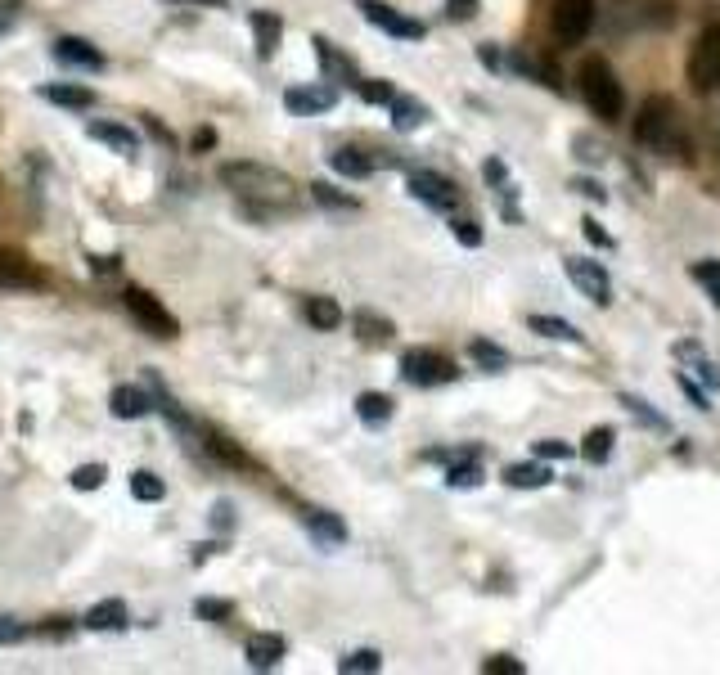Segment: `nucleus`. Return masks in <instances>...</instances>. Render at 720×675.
<instances>
[{
    "label": "nucleus",
    "mask_w": 720,
    "mask_h": 675,
    "mask_svg": "<svg viewBox=\"0 0 720 675\" xmlns=\"http://www.w3.org/2000/svg\"><path fill=\"white\" fill-rule=\"evenodd\" d=\"M306 320H311L315 329H338V324H342V306L333 302V297H311V302H306Z\"/></svg>",
    "instance_id": "a878e982"
},
{
    "label": "nucleus",
    "mask_w": 720,
    "mask_h": 675,
    "mask_svg": "<svg viewBox=\"0 0 720 675\" xmlns=\"http://www.w3.org/2000/svg\"><path fill=\"white\" fill-rule=\"evenodd\" d=\"M576 86H581V99L590 104L594 117H603V122H617L621 117L626 95H621V81H617V72H612V63L603 59V54L581 59V68H576Z\"/></svg>",
    "instance_id": "7ed1b4c3"
},
{
    "label": "nucleus",
    "mask_w": 720,
    "mask_h": 675,
    "mask_svg": "<svg viewBox=\"0 0 720 675\" xmlns=\"http://www.w3.org/2000/svg\"><path fill=\"white\" fill-rule=\"evenodd\" d=\"M329 162H333V171H338V176H347V180H365V176H374V158H365L360 149H338Z\"/></svg>",
    "instance_id": "4be33fe9"
},
{
    "label": "nucleus",
    "mask_w": 720,
    "mask_h": 675,
    "mask_svg": "<svg viewBox=\"0 0 720 675\" xmlns=\"http://www.w3.org/2000/svg\"><path fill=\"white\" fill-rule=\"evenodd\" d=\"M252 41H257L261 59H270V54L279 50V41H284V23H279V14L257 9V14H252Z\"/></svg>",
    "instance_id": "ddd939ff"
},
{
    "label": "nucleus",
    "mask_w": 720,
    "mask_h": 675,
    "mask_svg": "<svg viewBox=\"0 0 720 675\" xmlns=\"http://www.w3.org/2000/svg\"><path fill=\"white\" fill-rule=\"evenodd\" d=\"M356 414L369 423V428H378V423L392 419V396H383V392H360V396H356Z\"/></svg>",
    "instance_id": "5701e85b"
},
{
    "label": "nucleus",
    "mask_w": 720,
    "mask_h": 675,
    "mask_svg": "<svg viewBox=\"0 0 720 675\" xmlns=\"http://www.w3.org/2000/svg\"><path fill=\"white\" fill-rule=\"evenodd\" d=\"M482 671H486V675H522L527 666H522L518 657H486Z\"/></svg>",
    "instance_id": "4c0bfd02"
},
{
    "label": "nucleus",
    "mask_w": 720,
    "mask_h": 675,
    "mask_svg": "<svg viewBox=\"0 0 720 675\" xmlns=\"http://www.w3.org/2000/svg\"><path fill=\"white\" fill-rule=\"evenodd\" d=\"M581 230H585V239H590L594 248H612V234L603 230V225L594 221V216H585V221H581Z\"/></svg>",
    "instance_id": "79ce46f5"
},
{
    "label": "nucleus",
    "mask_w": 720,
    "mask_h": 675,
    "mask_svg": "<svg viewBox=\"0 0 720 675\" xmlns=\"http://www.w3.org/2000/svg\"><path fill=\"white\" fill-rule=\"evenodd\" d=\"M131 495L135 500H144V504H158L162 495H167V486H162L153 473H131Z\"/></svg>",
    "instance_id": "c756f323"
},
{
    "label": "nucleus",
    "mask_w": 720,
    "mask_h": 675,
    "mask_svg": "<svg viewBox=\"0 0 720 675\" xmlns=\"http://www.w3.org/2000/svg\"><path fill=\"white\" fill-rule=\"evenodd\" d=\"M576 194H585L590 203H608V194H603V185H594V180H572Z\"/></svg>",
    "instance_id": "37998d69"
},
{
    "label": "nucleus",
    "mask_w": 720,
    "mask_h": 675,
    "mask_svg": "<svg viewBox=\"0 0 720 675\" xmlns=\"http://www.w3.org/2000/svg\"><path fill=\"white\" fill-rule=\"evenodd\" d=\"M86 626L90 630H122L126 626V603L122 599H104L86 612Z\"/></svg>",
    "instance_id": "aec40b11"
},
{
    "label": "nucleus",
    "mask_w": 720,
    "mask_h": 675,
    "mask_svg": "<svg viewBox=\"0 0 720 675\" xmlns=\"http://www.w3.org/2000/svg\"><path fill=\"white\" fill-rule=\"evenodd\" d=\"M311 198H315V203H324V207H347V212H351V207H360L351 194H338V189L324 185V180H311Z\"/></svg>",
    "instance_id": "473e14b6"
},
{
    "label": "nucleus",
    "mask_w": 720,
    "mask_h": 675,
    "mask_svg": "<svg viewBox=\"0 0 720 675\" xmlns=\"http://www.w3.org/2000/svg\"><path fill=\"white\" fill-rule=\"evenodd\" d=\"M86 135H90V140H99V144H108V149L122 153V158H131V153L140 149V140H135L126 126H113V122H90Z\"/></svg>",
    "instance_id": "dca6fc26"
},
{
    "label": "nucleus",
    "mask_w": 720,
    "mask_h": 675,
    "mask_svg": "<svg viewBox=\"0 0 720 675\" xmlns=\"http://www.w3.org/2000/svg\"><path fill=\"white\" fill-rule=\"evenodd\" d=\"M689 86L698 95H711L720 86V23H707L689 50Z\"/></svg>",
    "instance_id": "20e7f679"
},
{
    "label": "nucleus",
    "mask_w": 720,
    "mask_h": 675,
    "mask_svg": "<svg viewBox=\"0 0 720 675\" xmlns=\"http://www.w3.org/2000/svg\"><path fill=\"white\" fill-rule=\"evenodd\" d=\"M549 23H554L558 45H581L594 27V0H554Z\"/></svg>",
    "instance_id": "0eeeda50"
},
{
    "label": "nucleus",
    "mask_w": 720,
    "mask_h": 675,
    "mask_svg": "<svg viewBox=\"0 0 720 675\" xmlns=\"http://www.w3.org/2000/svg\"><path fill=\"white\" fill-rule=\"evenodd\" d=\"M527 329L540 333V338H554V342H581V329L567 324V320H558V315H531Z\"/></svg>",
    "instance_id": "412c9836"
},
{
    "label": "nucleus",
    "mask_w": 720,
    "mask_h": 675,
    "mask_svg": "<svg viewBox=\"0 0 720 675\" xmlns=\"http://www.w3.org/2000/svg\"><path fill=\"white\" fill-rule=\"evenodd\" d=\"M284 662V639L279 635H252L248 639V666L252 671H275Z\"/></svg>",
    "instance_id": "4468645a"
},
{
    "label": "nucleus",
    "mask_w": 720,
    "mask_h": 675,
    "mask_svg": "<svg viewBox=\"0 0 720 675\" xmlns=\"http://www.w3.org/2000/svg\"><path fill=\"white\" fill-rule=\"evenodd\" d=\"M41 95L50 99V104H63V108H90L95 104V95H90L86 86H63V81L59 86H41Z\"/></svg>",
    "instance_id": "bb28decb"
},
{
    "label": "nucleus",
    "mask_w": 720,
    "mask_h": 675,
    "mask_svg": "<svg viewBox=\"0 0 720 675\" xmlns=\"http://www.w3.org/2000/svg\"><path fill=\"white\" fill-rule=\"evenodd\" d=\"M360 14H365L374 27H383L387 36H396V41H423V23H419V18L396 14V9L383 5V0H360Z\"/></svg>",
    "instance_id": "1a4fd4ad"
},
{
    "label": "nucleus",
    "mask_w": 720,
    "mask_h": 675,
    "mask_svg": "<svg viewBox=\"0 0 720 675\" xmlns=\"http://www.w3.org/2000/svg\"><path fill=\"white\" fill-rule=\"evenodd\" d=\"M392 126L396 131H419L423 122H428V108L419 104V99H410V95H392Z\"/></svg>",
    "instance_id": "f3484780"
},
{
    "label": "nucleus",
    "mask_w": 720,
    "mask_h": 675,
    "mask_svg": "<svg viewBox=\"0 0 720 675\" xmlns=\"http://www.w3.org/2000/svg\"><path fill=\"white\" fill-rule=\"evenodd\" d=\"M563 270H567V279H572V284L581 288V293L590 297L594 306H608V302H612V279H608V270H603L599 261H590V257H567Z\"/></svg>",
    "instance_id": "6e6552de"
},
{
    "label": "nucleus",
    "mask_w": 720,
    "mask_h": 675,
    "mask_svg": "<svg viewBox=\"0 0 720 675\" xmlns=\"http://www.w3.org/2000/svg\"><path fill=\"white\" fill-rule=\"evenodd\" d=\"M621 405H626L630 414H635L639 423H648V428H657V432H671V423H666V414H657L653 405H644L639 396H621Z\"/></svg>",
    "instance_id": "7c9ffc66"
},
{
    "label": "nucleus",
    "mask_w": 720,
    "mask_h": 675,
    "mask_svg": "<svg viewBox=\"0 0 720 675\" xmlns=\"http://www.w3.org/2000/svg\"><path fill=\"white\" fill-rule=\"evenodd\" d=\"M338 671L342 675H374V671H383V657H378L374 648H356V653L338 657Z\"/></svg>",
    "instance_id": "cd10ccee"
},
{
    "label": "nucleus",
    "mask_w": 720,
    "mask_h": 675,
    "mask_svg": "<svg viewBox=\"0 0 720 675\" xmlns=\"http://www.w3.org/2000/svg\"><path fill=\"white\" fill-rule=\"evenodd\" d=\"M104 464H81L77 473H72V486H77V491H99V486H104Z\"/></svg>",
    "instance_id": "72a5a7b5"
},
{
    "label": "nucleus",
    "mask_w": 720,
    "mask_h": 675,
    "mask_svg": "<svg viewBox=\"0 0 720 675\" xmlns=\"http://www.w3.org/2000/svg\"><path fill=\"white\" fill-rule=\"evenodd\" d=\"M693 279H698V284L711 293V302L720 306V261H711V257L698 261V266H693Z\"/></svg>",
    "instance_id": "2f4dec72"
},
{
    "label": "nucleus",
    "mask_w": 720,
    "mask_h": 675,
    "mask_svg": "<svg viewBox=\"0 0 720 675\" xmlns=\"http://www.w3.org/2000/svg\"><path fill=\"white\" fill-rule=\"evenodd\" d=\"M612 441H617V432H612V428H590V432H585V441H581V455L590 459V464H608Z\"/></svg>",
    "instance_id": "393cba45"
},
{
    "label": "nucleus",
    "mask_w": 720,
    "mask_h": 675,
    "mask_svg": "<svg viewBox=\"0 0 720 675\" xmlns=\"http://www.w3.org/2000/svg\"><path fill=\"white\" fill-rule=\"evenodd\" d=\"M455 360H446L441 351H428V347H419V351H405L401 356V378L405 383H414V387H441V383H455Z\"/></svg>",
    "instance_id": "39448f33"
},
{
    "label": "nucleus",
    "mask_w": 720,
    "mask_h": 675,
    "mask_svg": "<svg viewBox=\"0 0 720 675\" xmlns=\"http://www.w3.org/2000/svg\"><path fill=\"white\" fill-rule=\"evenodd\" d=\"M194 612L203 621H225V617H230V603H225V599H198Z\"/></svg>",
    "instance_id": "58836bf2"
},
{
    "label": "nucleus",
    "mask_w": 720,
    "mask_h": 675,
    "mask_svg": "<svg viewBox=\"0 0 720 675\" xmlns=\"http://www.w3.org/2000/svg\"><path fill=\"white\" fill-rule=\"evenodd\" d=\"M54 59L72 63V68H104V54L90 41H81V36H59V41H54Z\"/></svg>",
    "instance_id": "f8f14e48"
},
{
    "label": "nucleus",
    "mask_w": 720,
    "mask_h": 675,
    "mask_svg": "<svg viewBox=\"0 0 720 675\" xmlns=\"http://www.w3.org/2000/svg\"><path fill=\"white\" fill-rule=\"evenodd\" d=\"M536 459H567L572 455V446H567V441H554V437H545V441H536Z\"/></svg>",
    "instance_id": "a19ab883"
},
{
    "label": "nucleus",
    "mask_w": 720,
    "mask_h": 675,
    "mask_svg": "<svg viewBox=\"0 0 720 675\" xmlns=\"http://www.w3.org/2000/svg\"><path fill=\"white\" fill-rule=\"evenodd\" d=\"M635 144L657 153H671V158H689V140H680L675 131V104L671 95H648L635 113Z\"/></svg>",
    "instance_id": "f03ea898"
},
{
    "label": "nucleus",
    "mask_w": 720,
    "mask_h": 675,
    "mask_svg": "<svg viewBox=\"0 0 720 675\" xmlns=\"http://www.w3.org/2000/svg\"><path fill=\"white\" fill-rule=\"evenodd\" d=\"M504 482L518 486V491H540V486L554 482V473L545 464H509L504 468Z\"/></svg>",
    "instance_id": "a211bd4d"
},
{
    "label": "nucleus",
    "mask_w": 720,
    "mask_h": 675,
    "mask_svg": "<svg viewBox=\"0 0 720 675\" xmlns=\"http://www.w3.org/2000/svg\"><path fill=\"white\" fill-rule=\"evenodd\" d=\"M410 194L419 198V203L437 207V212H450V207L459 203V189L450 185L446 176H437V171H410Z\"/></svg>",
    "instance_id": "9d476101"
},
{
    "label": "nucleus",
    "mask_w": 720,
    "mask_h": 675,
    "mask_svg": "<svg viewBox=\"0 0 720 675\" xmlns=\"http://www.w3.org/2000/svg\"><path fill=\"white\" fill-rule=\"evenodd\" d=\"M356 333H360V342H369V347H383V342H392V320H383V315H374V311H356Z\"/></svg>",
    "instance_id": "6ab92c4d"
},
{
    "label": "nucleus",
    "mask_w": 720,
    "mask_h": 675,
    "mask_svg": "<svg viewBox=\"0 0 720 675\" xmlns=\"http://www.w3.org/2000/svg\"><path fill=\"white\" fill-rule=\"evenodd\" d=\"M482 176L491 180V185H504V180H509V171H504L500 158H486V162H482Z\"/></svg>",
    "instance_id": "a18cd8bd"
},
{
    "label": "nucleus",
    "mask_w": 720,
    "mask_h": 675,
    "mask_svg": "<svg viewBox=\"0 0 720 675\" xmlns=\"http://www.w3.org/2000/svg\"><path fill=\"white\" fill-rule=\"evenodd\" d=\"M450 230H455V239L464 243V248H477V243H482V230H477V221H464V216H459V221H450Z\"/></svg>",
    "instance_id": "ea45409f"
},
{
    "label": "nucleus",
    "mask_w": 720,
    "mask_h": 675,
    "mask_svg": "<svg viewBox=\"0 0 720 675\" xmlns=\"http://www.w3.org/2000/svg\"><path fill=\"white\" fill-rule=\"evenodd\" d=\"M468 356H473L482 369H491V374L509 369V351L495 347V342H486V338H473V342H468Z\"/></svg>",
    "instance_id": "b1692460"
},
{
    "label": "nucleus",
    "mask_w": 720,
    "mask_h": 675,
    "mask_svg": "<svg viewBox=\"0 0 720 675\" xmlns=\"http://www.w3.org/2000/svg\"><path fill=\"white\" fill-rule=\"evenodd\" d=\"M306 527H311L324 545H342V540H347V527H342L333 513H306Z\"/></svg>",
    "instance_id": "c85d7f7f"
},
{
    "label": "nucleus",
    "mask_w": 720,
    "mask_h": 675,
    "mask_svg": "<svg viewBox=\"0 0 720 675\" xmlns=\"http://www.w3.org/2000/svg\"><path fill=\"white\" fill-rule=\"evenodd\" d=\"M675 383H680V392H684V396H689V401H693V405H698V410H702V414H707V410H711V401H707V392H702V387H698V383H693V374H684V369H675Z\"/></svg>",
    "instance_id": "f704fd0d"
},
{
    "label": "nucleus",
    "mask_w": 720,
    "mask_h": 675,
    "mask_svg": "<svg viewBox=\"0 0 720 675\" xmlns=\"http://www.w3.org/2000/svg\"><path fill=\"white\" fill-rule=\"evenodd\" d=\"M212 144H216V131H207V126H203V131H194V149H198V153L212 149Z\"/></svg>",
    "instance_id": "49530a36"
},
{
    "label": "nucleus",
    "mask_w": 720,
    "mask_h": 675,
    "mask_svg": "<svg viewBox=\"0 0 720 675\" xmlns=\"http://www.w3.org/2000/svg\"><path fill=\"white\" fill-rule=\"evenodd\" d=\"M356 90L369 99V104H392V95H396L387 81H356Z\"/></svg>",
    "instance_id": "e433bc0d"
},
{
    "label": "nucleus",
    "mask_w": 720,
    "mask_h": 675,
    "mask_svg": "<svg viewBox=\"0 0 720 675\" xmlns=\"http://www.w3.org/2000/svg\"><path fill=\"white\" fill-rule=\"evenodd\" d=\"M446 14L455 18V23H464V18H473V14H477V0H450Z\"/></svg>",
    "instance_id": "c03bdc74"
},
{
    "label": "nucleus",
    "mask_w": 720,
    "mask_h": 675,
    "mask_svg": "<svg viewBox=\"0 0 720 675\" xmlns=\"http://www.w3.org/2000/svg\"><path fill=\"white\" fill-rule=\"evenodd\" d=\"M216 176L239 203L257 207V212H293L302 203V189L293 185V176L266 167V162H225Z\"/></svg>",
    "instance_id": "f257e3e1"
},
{
    "label": "nucleus",
    "mask_w": 720,
    "mask_h": 675,
    "mask_svg": "<svg viewBox=\"0 0 720 675\" xmlns=\"http://www.w3.org/2000/svg\"><path fill=\"white\" fill-rule=\"evenodd\" d=\"M338 104V95H333L329 86H293L284 90V108L297 117H311V113H329V108Z\"/></svg>",
    "instance_id": "9b49d317"
},
{
    "label": "nucleus",
    "mask_w": 720,
    "mask_h": 675,
    "mask_svg": "<svg viewBox=\"0 0 720 675\" xmlns=\"http://www.w3.org/2000/svg\"><path fill=\"white\" fill-rule=\"evenodd\" d=\"M446 482L459 486V491H464V486H477V482H482V468H477V464H450Z\"/></svg>",
    "instance_id": "c9c22d12"
},
{
    "label": "nucleus",
    "mask_w": 720,
    "mask_h": 675,
    "mask_svg": "<svg viewBox=\"0 0 720 675\" xmlns=\"http://www.w3.org/2000/svg\"><path fill=\"white\" fill-rule=\"evenodd\" d=\"M212 522H216V527H221V531H225V527H230V504H225V500H221V504H216V513H212Z\"/></svg>",
    "instance_id": "de8ad7c7"
},
{
    "label": "nucleus",
    "mask_w": 720,
    "mask_h": 675,
    "mask_svg": "<svg viewBox=\"0 0 720 675\" xmlns=\"http://www.w3.org/2000/svg\"><path fill=\"white\" fill-rule=\"evenodd\" d=\"M171 5H203V9H225V0H171Z\"/></svg>",
    "instance_id": "09e8293b"
},
{
    "label": "nucleus",
    "mask_w": 720,
    "mask_h": 675,
    "mask_svg": "<svg viewBox=\"0 0 720 675\" xmlns=\"http://www.w3.org/2000/svg\"><path fill=\"white\" fill-rule=\"evenodd\" d=\"M113 414L117 419H144V414L153 410V396L144 392V387H113Z\"/></svg>",
    "instance_id": "2eb2a0df"
},
{
    "label": "nucleus",
    "mask_w": 720,
    "mask_h": 675,
    "mask_svg": "<svg viewBox=\"0 0 720 675\" xmlns=\"http://www.w3.org/2000/svg\"><path fill=\"white\" fill-rule=\"evenodd\" d=\"M0 639H5V644L9 639H23V626H5V621H0Z\"/></svg>",
    "instance_id": "8fccbe9b"
},
{
    "label": "nucleus",
    "mask_w": 720,
    "mask_h": 675,
    "mask_svg": "<svg viewBox=\"0 0 720 675\" xmlns=\"http://www.w3.org/2000/svg\"><path fill=\"white\" fill-rule=\"evenodd\" d=\"M122 302H126V311H131L135 320H140V329H144V333H153V338H176V333H180L176 315H171L167 306H162L158 297L149 293V288H126Z\"/></svg>",
    "instance_id": "423d86ee"
}]
</instances>
